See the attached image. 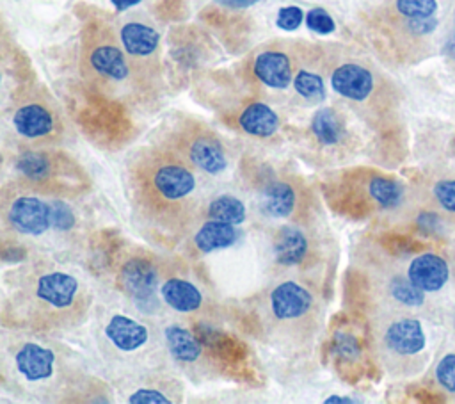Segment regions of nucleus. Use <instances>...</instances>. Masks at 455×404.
<instances>
[{
	"instance_id": "f257e3e1",
	"label": "nucleus",
	"mask_w": 455,
	"mask_h": 404,
	"mask_svg": "<svg viewBox=\"0 0 455 404\" xmlns=\"http://www.w3.org/2000/svg\"><path fill=\"white\" fill-rule=\"evenodd\" d=\"M126 190L137 222L158 240L181 238L199 215L196 169L162 142L142 148L130 160Z\"/></svg>"
},
{
	"instance_id": "f03ea898",
	"label": "nucleus",
	"mask_w": 455,
	"mask_h": 404,
	"mask_svg": "<svg viewBox=\"0 0 455 404\" xmlns=\"http://www.w3.org/2000/svg\"><path fill=\"white\" fill-rule=\"evenodd\" d=\"M91 290L73 274L55 269L28 272L14 290V317L32 333L68 331L80 326L91 308Z\"/></svg>"
},
{
	"instance_id": "7ed1b4c3",
	"label": "nucleus",
	"mask_w": 455,
	"mask_h": 404,
	"mask_svg": "<svg viewBox=\"0 0 455 404\" xmlns=\"http://www.w3.org/2000/svg\"><path fill=\"white\" fill-rule=\"evenodd\" d=\"M80 75L85 84L112 100L148 96L121 44L119 34L103 18H92L80 34Z\"/></svg>"
},
{
	"instance_id": "20e7f679",
	"label": "nucleus",
	"mask_w": 455,
	"mask_h": 404,
	"mask_svg": "<svg viewBox=\"0 0 455 404\" xmlns=\"http://www.w3.org/2000/svg\"><path fill=\"white\" fill-rule=\"evenodd\" d=\"M261 324L277 343L304 349L315 340L322 326L320 301L295 279L279 281L265 295Z\"/></svg>"
},
{
	"instance_id": "39448f33",
	"label": "nucleus",
	"mask_w": 455,
	"mask_h": 404,
	"mask_svg": "<svg viewBox=\"0 0 455 404\" xmlns=\"http://www.w3.org/2000/svg\"><path fill=\"white\" fill-rule=\"evenodd\" d=\"M12 173L18 183L50 198H76L91 187L87 171L53 146L20 151L12 160Z\"/></svg>"
},
{
	"instance_id": "423d86ee",
	"label": "nucleus",
	"mask_w": 455,
	"mask_h": 404,
	"mask_svg": "<svg viewBox=\"0 0 455 404\" xmlns=\"http://www.w3.org/2000/svg\"><path fill=\"white\" fill-rule=\"evenodd\" d=\"M370 342L377 361L391 376L407 377L423 368L427 335L412 313L379 311L371 320Z\"/></svg>"
},
{
	"instance_id": "0eeeda50",
	"label": "nucleus",
	"mask_w": 455,
	"mask_h": 404,
	"mask_svg": "<svg viewBox=\"0 0 455 404\" xmlns=\"http://www.w3.org/2000/svg\"><path fill=\"white\" fill-rule=\"evenodd\" d=\"M11 126L30 148L57 146L66 133V121L57 100L41 85H25L12 94Z\"/></svg>"
},
{
	"instance_id": "6e6552de",
	"label": "nucleus",
	"mask_w": 455,
	"mask_h": 404,
	"mask_svg": "<svg viewBox=\"0 0 455 404\" xmlns=\"http://www.w3.org/2000/svg\"><path fill=\"white\" fill-rule=\"evenodd\" d=\"M43 194L12 180L2 187L0 217L5 230L23 237H41L53 226V206Z\"/></svg>"
},
{
	"instance_id": "1a4fd4ad",
	"label": "nucleus",
	"mask_w": 455,
	"mask_h": 404,
	"mask_svg": "<svg viewBox=\"0 0 455 404\" xmlns=\"http://www.w3.org/2000/svg\"><path fill=\"white\" fill-rule=\"evenodd\" d=\"M188 166L204 174H219L228 167V153L219 135L201 123L178 125L160 141Z\"/></svg>"
},
{
	"instance_id": "9d476101",
	"label": "nucleus",
	"mask_w": 455,
	"mask_h": 404,
	"mask_svg": "<svg viewBox=\"0 0 455 404\" xmlns=\"http://www.w3.org/2000/svg\"><path fill=\"white\" fill-rule=\"evenodd\" d=\"M121 44L146 94L160 85V34L142 20H126L119 27Z\"/></svg>"
},
{
	"instance_id": "9b49d317",
	"label": "nucleus",
	"mask_w": 455,
	"mask_h": 404,
	"mask_svg": "<svg viewBox=\"0 0 455 404\" xmlns=\"http://www.w3.org/2000/svg\"><path fill=\"white\" fill-rule=\"evenodd\" d=\"M11 358L16 377L30 388H50L52 384H57V377L62 372L57 351L44 342L21 340L14 345Z\"/></svg>"
},
{
	"instance_id": "f8f14e48",
	"label": "nucleus",
	"mask_w": 455,
	"mask_h": 404,
	"mask_svg": "<svg viewBox=\"0 0 455 404\" xmlns=\"http://www.w3.org/2000/svg\"><path fill=\"white\" fill-rule=\"evenodd\" d=\"M370 281L377 294L379 306L382 308L380 311L412 313L421 310L427 303L425 292L411 281L407 272L380 267L371 274Z\"/></svg>"
},
{
	"instance_id": "ddd939ff",
	"label": "nucleus",
	"mask_w": 455,
	"mask_h": 404,
	"mask_svg": "<svg viewBox=\"0 0 455 404\" xmlns=\"http://www.w3.org/2000/svg\"><path fill=\"white\" fill-rule=\"evenodd\" d=\"M299 57L284 46L274 44L259 50L251 62V71L258 82L270 89H286L293 84Z\"/></svg>"
},
{
	"instance_id": "4468645a",
	"label": "nucleus",
	"mask_w": 455,
	"mask_h": 404,
	"mask_svg": "<svg viewBox=\"0 0 455 404\" xmlns=\"http://www.w3.org/2000/svg\"><path fill=\"white\" fill-rule=\"evenodd\" d=\"M329 84L338 96L352 103H366L377 87L373 71L357 61H339L332 64Z\"/></svg>"
},
{
	"instance_id": "2eb2a0df",
	"label": "nucleus",
	"mask_w": 455,
	"mask_h": 404,
	"mask_svg": "<svg viewBox=\"0 0 455 404\" xmlns=\"http://www.w3.org/2000/svg\"><path fill=\"white\" fill-rule=\"evenodd\" d=\"M117 287L139 306H151L156 295L158 271L148 258L132 256L119 269Z\"/></svg>"
},
{
	"instance_id": "dca6fc26",
	"label": "nucleus",
	"mask_w": 455,
	"mask_h": 404,
	"mask_svg": "<svg viewBox=\"0 0 455 404\" xmlns=\"http://www.w3.org/2000/svg\"><path fill=\"white\" fill-rule=\"evenodd\" d=\"M300 206V194L297 187L284 178H270L259 190V208L268 217L288 219L295 215Z\"/></svg>"
},
{
	"instance_id": "f3484780",
	"label": "nucleus",
	"mask_w": 455,
	"mask_h": 404,
	"mask_svg": "<svg viewBox=\"0 0 455 404\" xmlns=\"http://www.w3.org/2000/svg\"><path fill=\"white\" fill-rule=\"evenodd\" d=\"M272 251L279 265L300 267L311 258V242L299 226L284 224L272 237Z\"/></svg>"
},
{
	"instance_id": "a211bd4d",
	"label": "nucleus",
	"mask_w": 455,
	"mask_h": 404,
	"mask_svg": "<svg viewBox=\"0 0 455 404\" xmlns=\"http://www.w3.org/2000/svg\"><path fill=\"white\" fill-rule=\"evenodd\" d=\"M309 130L315 142L329 153L341 151L350 141V133L343 117L332 107L318 109L311 117Z\"/></svg>"
},
{
	"instance_id": "6ab92c4d",
	"label": "nucleus",
	"mask_w": 455,
	"mask_h": 404,
	"mask_svg": "<svg viewBox=\"0 0 455 404\" xmlns=\"http://www.w3.org/2000/svg\"><path fill=\"white\" fill-rule=\"evenodd\" d=\"M407 276L425 294H434L444 288L450 281V267L443 256L435 253H423L409 262Z\"/></svg>"
},
{
	"instance_id": "aec40b11",
	"label": "nucleus",
	"mask_w": 455,
	"mask_h": 404,
	"mask_svg": "<svg viewBox=\"0 0 455 404\" xmlns=\"http://www.w3.org/2000/svg\"><path fill=\"white\" fill-rule=\"evenodd\" d=\"M105 335L114 343V347L123 352H133L140 349L149 338L148 327L126 315H112L105 326Z\"/></svg>"
},
{
	"instance_id": "412c9836",
	"label": "nucleus",
	"mask_w": 455,
	"mask_h": 404,
	"mask_svg": "<svg viewBox=\"0 0 455 404\" xmlns=\"http://www.w3.org/2000/svg\"><path fill=\"white\" fill-rule=\"evenodd\" d=\"M238 238V231L235 224L219 221V219H208L204 221L194 233V247L203 253H213L219 249H226L233 246Z\"/></svg>"
},
{
	"instance_id": "4be33fe9",
	"label": "nucleus",
	"mask_w": 455,
	"mask_h": 404,
	"mask_svg": "<svg viewBox=\"0 0 455 404\" xmlns=\"http://www.w3.org/2000/svg\"><path fill=\"white\" fill-rule=\"evenodd\" d=\"M160 295L164 303L180 313L197 311L203 304L201 290L188 279L183 278H169L160 287Z\"/></svg>"
},
{
	"instance_id": "5701e85b",
	"label": "nucleus",
	"mask_w": 455,
	"mask_h": 404,
	"mask_svg": "<svg viewBox=\"0 0 455 404\" xmlns=\"http://www.w3.org/2000/svg\"><path fill=\"white\" fill-rule=\"evenodd\" d=\"M238 126L252 137H272L279 128V116L267 103L251 101L238 114Z\"/></svg>"
},
{
	"instance_id": "b1692460",
	"label": "nucleus",
	"mask_w": 455,
	"mask_h": 404,
	"mask_svg": "<svg viewBox=\"0 0 455 404\" xmlns=\"http://www.w3.org/2000/svg\"><path fill=\"white\" fill-rule=\"evenodd\" d=\"M164 338L165 345L171 352V356L183 363V365H192L197 363L203 356V347L197 342V338L192 335L190 329L180 324H169L164 329Z\"/></svg>"
},
{
	"instance_id": "393cba45",
	"label": "nucleus",
	"mask_w": 455,
	"mask_h": 404,
	"mask_svg": "<svg viewBox=\"0 0 455 404\" xmlns=\"http://www.w3.org/2000/svg\"><path fill=\"white\" fill-rule=\"evenodd\" d=\"M364 190L368 199L380 210H395L405 201V187L391 178L371 176L366 180Z\"/></svg>"
},
{
	"instance_id": "a878e982",
	"label": "nucleus",
	"mask_w": 455,
	"mask_h": 404,
	"mask_svg": "<svg viewBox=\"0 0 455 404\" xmlns=\"http://www.w3.org/2000/svg\"><path fill=\"white\" fill-rule=\"evenodd\" d=\"M293 89L295 93L311 103H318L325 100V82L323 77L316 69H309L307 66H299L295 69L293 77Z\"/></svg>"
},
{
	"instance_id": "bb28decb",
	"label": "nucleus",
	"mask_w": 455,
	"mask_h": 404,
	"mask_svg": "<svg viewBox=\"0 0 455 404\" xmlns=\"http://www.w3.org/2000/svg\"><path fill=\"white\" fill-rule=\"evenodd\" d=\"M208 219H219L231 224H242L245 221V205L233 194H220L210 201L206 208Z\"/></svg>"
},
{
	"instance_id": "cd10ccee",
	"label": "nucleus",
	"mask_w": 455,
	"mask_h": 404,
	"mask_svg": "<svg viewBox=\"0 0 455 404\" xmlns=\"http://www.w3.org/2000/svg\"><path fill=\"white\" fill-rule=\"evenodd\" d=\"M430 198L443 214H446L448 217H455V176L437 178L432 183Z\"/></svg>"
},
{
	"instance_id": "c85d7f7f",
	"label": "nucleus",
	"mask_w": 455,
	"mask_h": 404,
	"mask_svg": "<svg viewBox=\"0 0 455 404\" xmlns=\"http://www.w3.org/2000/svg\"><path fill=\"white\" fill-rule=\"evenodd\" d=\"M153 381H149V384L139 386L137 390H133L132 393L126 395V400L130 404H171L176 399L171 397L169 390L151 384Z\"/></svg>"
},
{
	"instance_id": "c756f323",
	"label": "nucleus",
	"mask_w": 455,
	"mask_h": 404,
	"mask_svg": "<svg viewBox=\"0 0 455 404\" xmlns=\"http://www.w3.org/2000/svg\"><path fill=\"white\" fill-rule=\"evenodd\" d=\"M395 11L403 18H427L437 11V0H395Z\"/></svg>"
},
{
	"instance_id": "7c9ffc66",
	"label": "nucleus",
	"mask_w": 455,
	"mask_h": 404,
	"mask_svg": "<svg viewBox=\"0 0 455 404\" xmlns=\"http://www.w3.org/2000/svg\"><path fill=\"white\" fill-rule=\"evenodd\" d=\"M435 381L446 390L455 393V352L444 354L435 367Z\"/></svg>"
},
{
	"instance_id": "2f4dec72",
	"label": "nucleus",
	"mask_w": 455,
	"mask_h": 404,
	"mask_svg": "<svg viewBox=\"0 0 455 404\" xmlns=\"http://www.w3.org/2000/svg\"><path fill=\"white\" fill-rule=\"evenodd\" d=\"M306 23L316 34H331L336 28V23H334L332 16L322 7L309 9L307 14H306Z\"/></svg>"
},
{
	"instance_id": "473e14b6",
	"label": "nucleus",
	"mask_w": 455,
	"mask_h": 404,
	"mask_svg": "<svg viewBox=\"0 0 455 404\" xmlns=\"http://www.w3.org/2000/svg\"><path fill=\"white\" fill-rule=\"evenodd\" d=\"M304 18V12L300 7L297 5H288V7H281L275 18V25L283 30H295L300 27Z\"/></svg>"
},
{
	"instance_id": "72a5a7b5",
	"label": "nucleus",
	"mask_w": 455,
	"mask_h": 404,
	"mask_svg": "<svg viewBox=\"0 0 455 404\" xmlns=\"http://www.w3.org/2000/svg\"><path fill=\"white\" fill-rule=\"evenodd\" d=\"M334 351L347 360H357L361 354L359 343L352 335H345V333H338L334 338Z\"/></svg>"
},
{
	"instance_id": "f704fd0d",
	"label": "nucleus",
	"mask_w": 455,
	"mask_h": 404,
	"mask_svg": "<svg viewBox=\"0 0 455 404\" xmlns=\"http://www.w3.org/2000/svg\"><path fill=\"white\" fill-rule=\"evenodd\" d=\"M403 18V16H402ZM403 27L411 36H427L430 32L435 30L437 27V20L434 16H427V18H403Z\"/></svg>"
},
{
	"instance_id": "c9c22d12",
	"label": "nucleus",
	"mask_w": 455,
	"mask_h": 404,
	"mask_svg": "<svg viewBox=\"0 0 455 404\" xmlns=\"http://www.w3.org/2000/svg\"><path fill=\"white\" fill-rule=\"evenodd\" d=\"M219 5L222 7H229V9H245L251 7L254 4H258L259 0H215Z\"/></svg>"
},
{
	"instance_id": "e433bc0d",
	"label": "nucleus",
	"mask_w": 455,
	"mask_h": 404,
	"mask_svg": "<svg viewBox=\"0 0 455 404\" xmlns=\"http://www.w3.org/2000/svg\"><path fill=\"white\" fill-rule=\"evenodd\" d=\"M443 53L455 61V30L446 37V41L443 44Z\"/></svg>"
},
{
	"instance_id": "4c0bfd02",
	"label": "nucleus",
	"mask_w": 455,
	"mask_h": 404,
	"mask_svg": "<svg viewBox=\"0 0 455 404\" xmlns=\"http://www.w3.org/2000/svg\"><path fill=\"white\" fill-rule=\"evenodd\" d=\"M110 2H112V5L116 7L117 12H123V11L137 5L140 0H110Z\"/></svg>"
},
{
	"instance_id": "58836bf2",
	"label": "nucleus",
	"mask_w": 455,
	"mask_h": 404,
	"mask_svg": "<svg viewBox=\"0 0 455 404\" xmlns=\"http://www.w3.org/2000/svg\"><path fill=\"white\" fill-rule=\"evenodd\" d=\"M327 404H332V402H357L355 399H350V397H339V395H331L325 399Z\"/></svg>"
},
{
	"instance_id": "ea45409f",
	"label": "nucleus",
	"mask_w": 455,
	"mask_h": 404,
	"mask_svg": "<svg viewBox=\"0 0 455 404\" xmlns=\"http://www.w3.org/2000/svg\"><path fill=\"white\" fill-rule=\"evenodd\" d=\"M453 20H455V12H453Z\"/></svg>"
},
{
	"instance_id": "a19ab883",
	"label": "nucleus",
	"mask_w": 455,
	"mask_h": 404,
	"mask_svg": "<svg viewBox=\"0 0 455 404\" xmlns=\"http://www.w3.org/2000/svg\"><path fill=\"white\" fill-rule=\"evenodd\" d=\"M453 144H455V141H453Z\"/></svg>"
}]
</instances>
